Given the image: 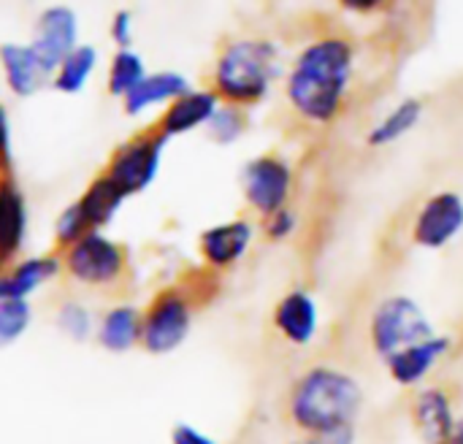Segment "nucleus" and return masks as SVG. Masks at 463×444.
Here are the masks:
<instances>
[{
  "label": "nucleus",
  "mask_w": 463,
  "mask_h": 444,
  "mask_svg": "<svg viewBox=\"0 0 463 444\" xmlns=\"http://www.w3.org/2000/svg\"><path fill=\"white\" fill-rule=\"evenodd\" d=\"M171 444H220L212 434L201 431L193 423H176L171 429Z\"/></svg>",
  "instance_id": "nucleus-31"
},
{
  "label": "nucleus",
  "mask_w": 463,
  "mask_h": 444,
  "mask_svg": "<svg viewBox=\"0 0 463 444\" xmlns=\"http://www.w3.org/2000/svg\"><path fill=\"white\" fill-rule=\"evenodd\" d=\"M165 136L157 130H146L141 136H133L130 141H125L109 160L106 165V176L128 195H138L144 190H149L160 174V163H163V149H165Z\"/></svg>",
  "instance_id": "nucleus-8"
},
{
  "label": "nucleus",
  "mask_w": 463,
  "mask_h": 444,
  "mask_svg": "<svg viewBox=\"0 0 463 444\" xmlns=\"http://www.w3.org/2000/svg\"><path fill=\"white\" fill-rule=\"evenodd\" d=\"M62 274L60 252H43L19 258L14 266L0 271V298L11 301H30L38 290L52 285Z\"/></svg>",
  "instance_id": "nucleus-15"
},
{
  "label": "nucleus",
  "mask_w": 463,
  "mask_h": 444,
  "mask_svg": "<svg viewBox=\"0 0 463 444\" xmlns=\"http://www.w3.org/2000/svg\"><path fill=\"white\" fill-rule=\"evenodd\" d=\"M420 119H423V103L415 98H407V100L396 103L380 122H374V128L366 133V144L374 149L391 146V144L402 141L407 133H412Z\"/></svg>",
  "instance_id": "nucleus-22"
},
{
  "label": "nucleus",
  "mask_w": 463,
  "mask_h": 444,
  "mask_svg": "<svg viewBox=\"0 0 463 444\" xmlns=\"http://www.w3.org/2000/svg\"><path fill=\"white\" fill-rule=\"evenodd\" d=\"M141 320L144 309L136 304H114L98 317L95 342L114 355H125L136 347H141Z\"/></svg>",
  "instance_id": "nucleus-18"
},
{
  "label": "nucleus",
  "mask_w": 463,
  "mask_h": 444,
  "mask_svg": "<svg viewBox=\"0 0 463 444\" xmlns=\"http://www.w3.org/2000/svg\"><path fill=\"white\" fill-rule=\"evenodd\" d=\"M0 62L5 71V81L11 87V92L27 98L33 92H38L46 79L52 76L43 62L38 60L33 43H3L0 46Z\"/></svg>",
  "instance_id": "nucleus-19"
},
{
  "label": "nucleus",
  "mask_w": 463,
  "mask_h": 444,
  "mask_svg": "<svg viewBox=\"0 0 463 444\" xmlns=\"http://www.w3.org/2000/svg\"><path fill=\"white\" fill-rule=\"evenodd\" d=\"M277 73H279V60L274 43L255 41V38L236 41L217 60L214 92L220 95V100L231 106L239 109L255 106L269 95Z\"/></svg>",
  "instance_id": "nucleus-3"
},
{
  "label": "nucleus",
  "mask_w": 463,
  "mask_h": 444,
  "mask_svg": "<svg viewBox=\"0 0 463 444\" xmlns=\"http://www.w3.org/2000/svg\"><path fill=\"white\" fill-rule=\"evenodd\" d=\"M125 201H128V195L106 174H98L87 184V190L76 198V203L84 212L92 231H103L106 225H111L114 217L119 214V209L125 206Z\"/></svg>",
  "instance_id": "nucleus-20"
},
{
  "label": "nucleus",
  "mask_w": 463,
  "mask_h": 444,
  "mask_svg": "<svg viewBox=\"0 0 463 444\" xmlns=\"http://www.w3.org/2000/svg\"><path fill=\"white\" fill-rule=\"evenodd\" d=\"M87 233H92L84 212L79 209V203H68L57 217H54V252H65L68 247H73L76 241H81Z\"/></svg>",
  "instance_id": "nucleus-27"
},
{
  "label": "nucleus",
  "mask_w": 463,
  "mask_h": 444,
  "mask_svg": "<svg viewBox=\"0 0 463 444\" xmlns=\"http://www.w3.org/2000/svg\"><path fill=\"white\" fill-rule=\"evenodd\" d=\"M0 176H14V144H11V122L8 111L0 103Z\"/></svg>",
  "instance_id": "nucleus-30"
},
{
  "label": "nucleus",
  "mask_w": 463,
  "mask_h": 444,
  "mask_svg": "<svg viewBox=\"0 0 463 444\" xmlns=\"http://www.w3.org/2000/svg\"><path fill=\"white\" fill-rule=\"evenodd\" d=\"M260 222H263V225H260V231H263V236H266L271 244L290 241V239L298 233V228H301V217H298V212H296L293 206L279 209V212L269 214V217H266V220H260Z\"/></svg>",
  "instance_id": "nucleus-29"
},
{
  "label": "nucleus",
  "mask_w": 463,
  "mask_h": 444,
  "mask_svg": "<svg viewBox=\"0 0 463 444\" xmlns=\"http://www.w3.org/2000/svg\"><path fill=\"white\" fill-rule=\"evenodd\" d=\"M323 326L320 301L307 288H290L271 312V328L277 339L288 347L304 350L317 342Z\"/></svg>",
  "instance_id": "nucleus-12"
},
{
  "label": "nucleus",
  "mask_w": 463,
  "mask_h": 444,
  "mask_svg": "<svg viewBox=\"0 0 463 444\" xmlns=\"http://www.w3.org/2000/svg\"><path fill=\"white\" fill-rule=\"evenodd\" d=\"M309 444H358V426H339L331 431H320L307 437Z\"/></svg>",
  "instance_id": "nucleus-32"
},
{
  "label": "nucleus",
  "mask_w": 463,
  "mask_h": 444,
  "mask_svg": "<svg viewBox=\"0 0 463 444\" xmlns=\"http://www.w3.org/2000/svg\"><path fill=\"white\" fill-rule=\"evenodd\" d=\"M30 236V209L14 176H0V271L22 258Z\"/></svg>",
  "instance_id": "nucleus-14"
},
{
  "label": "nucleus",
  "mask_w": 463,
  "mask_h": 444,
  "mask_svg": "<svg viewBox=\"0 0 463 444\" xmlns=\"http://www.w3.org/2000/svg\"><path fill=\"white\" fill-rule=\"evenodd\" d=\"M195 290L187 285H168L157 290L144 307L141 320V350L149 355L176 353L193 331L195 323Z\"/></svg>",
  "instance_id": "nucleus-6"
},
{
  "label": "nucleus",
  "mask_w": 463,
  "mask_h": 444,
  "mask_svg": "<svg viewBox=\"0 0 463 444\" xmlns=\"http://www.w3.org/2000/svg\"><path fill=\"white\" fill-rule=\"evenodd\" d=\"M62 274L95 293H119L130 279V255L122 241L103 231L87 233L81 241L60 252Z\"/></svg>",
  "instance_id": "nucleus-4"
},
{
  "label": "nucleus",
  "mask_w": 463,
  "mask_h": 444,
  "mask_svg": "<svg viewBox=\"0 0 463 444\" xmlns=\"http://www.w3.org/2000/svg\"><path fill=\"white\" fill-rule=\"evenodd\" d=\"M130 22H133L130 11H117L114 24H111V35L122 49H128V43H130Z\"/></svg>",
  "instance_id": "nucleus-33"
},
{
  "label": "nucleus",
  "mask_w": 463,
  "mask_h": 444,
  "mask_svg": "<svg viewBox=\"0 0 463 444\" xmlns=\"http://www.w3.org/2000/svg\"><path fill=\"white\" fill-rule=\"evenodd\" d=\"M293 193H296V171L279 155H258L241 171L244 203L260 220H266L279 209H288Z\"/></svg>",
  "instance_id": "nucleus-7"
},
{
  "label": "nucleus",
  "mask_w": 463,
  "mask_h": 444,
  "mask_svg": "<svg viewBox=\"0 0 463 444\" xmlns=\"http://www.w3.org/2000/svg\"><path fill=\"white\" fill-rule=\"evenodd\" d=\"M217 109H220L217 92L187 90L184 95L171 100V106L165 109V114L157 122V133H163L165 138H174V136H184L198 128H206Z\"/></svg>",
  "instance_id": "nucleus-17"
},
{
  "label": "nucleus",
  "mask_w": 463,
  "mask_h": 444,
  "mask_svg": "<svg viewBox=\"0 0 463 444\" xmlns=\"http://www.w3.org/2000/svg\"><path fill=\"white\" fill-rule=\"evenodd\" d=\"M434 334H439V331H437L434 320L429 317L426 307L407 293L383 296L372 307L369 320H366V342L380 361H385L393 353H399L410 345H418Z\"/></svg>",
  "instance_id": "nucleus-5"
},
{
  "label": "nucleus",
  "mask_w": 463,
  "mask_h": 444,
  "mask_svg": "<svg viewBox=\"0 0 463 444\" xmlns=\"http://www.w3.org/2000/svg\"><path fill=\"white\" fill-rule=\"evenodd\" d=\"M458 404L448 385L429 383L412 391L410 399V423L420 444H450L458 426Z\"/></svg>",
  "instance_id": "nucleus-10"
},
{
  "label": "nucleus",
  "mask_w": 463,
  "mask_h": 444,
  "mask_svg": "<svg viewBox=\"0 0 463 444\" xmlns=\"http://www.w3.org/2000/svg\"><path fill=\"white\" fill-rule=\"evenodd\" d=\"M353 76V46L345 38H323L307 46L288 79V100L309 125L339 119Z\"/></svg>",
  "instance_id": "nucleus-2"
},
{
  "label": "nucleus",
  "mask_w": 463,
  "mask_h": 444,
  "mask_svg": "<svg viewBox=\"0 0 463 444\" xmlns=\"http://www.w3.org/2000/svg\"><path fill=\"white\" fill-rule=\"evenodd\" d=\"M95 62H98V52H95L92 46H76V49L60 62V68H57V73H54V87H57L60 92H68V95L84 90L87 79H90L92 71H95Z\"/></svg>",
  "instance_id": "nucleus-24"
},
{
  "label": "nucleus",
  "mask_w": 463,
  "mask_h": 444,
  "mask_svg": "<svg viewBox=\"0 0 463 444\" xmlns=\"http://www.w3.org/2000/svg\"><path fill=\"white\" fill-rule=\"evenodd\" d=\"M339 3L350 11H374V8L385 5L388 0H339Z\"/></svg>",
  "instance_id": "nucleus-34"
},
{
  "label": "nucleus",
  "mask_w": 463,
  "mask_h": 444,
  "mask_svg": "<svg viewBox=\"0 0 463 444\" xmlns=\"http://www.w3.org/2000/svg\"><path fill=\"white\" fill-rule=\"evenodd\" d=\"M450 444H463V415L458 418V426H456V431H453V439Z\"/></svg>",
  "instance_id": "nucleus-35"
},
{
  "label": "nucleus",
  "mask_w": 463,
  "mask_h": 444,
  "mask_svg": "<svg viewBox=\"0 0 463 444\" xmlns=\"http://www.w3.org/2000/svg\"><path fill=\"white\" fill-rule=\"evenodd\" d=\"M206 130H209L212 141L228 146V144H236V141L244 136V130H247V117H244V111H241L239 106L225 103V106H220V109L214 111V117L209 119Z\"/></svg>",
  "instance_id": "nucleus-28"
},
{
  "label": "nucleus",
  "mask_w": 463,
  "mask_h": 444,
  "mask_svg": "<svg viewBox=\"0 0 463 444\" xmlns=\"http://www.w3.org/2000/svg\"><path fill=\"white\" fill-rule=\"evenodd\" d=\"M187 90H190V84H187V79L182 73H174V71L149 73L125 95V111L130 117H138L141 111H146V109H152L157 103L176 100Z\"/></svg>",
  "instance_id": "nucleus-21"
},
{
  "label": "nucleus",
  "mask_w": 463,
  "mask_h": 444,
  "mask_svg": "<svg viewBox=\"0 0 463 444\" xmlns=\"http://www.w3.org/2000/svg\"><path fill=\"white\" fill-rule=\"evenodd\" d=\"M366 407L361 377L339 364H312L290 385L285 418L301 434L312 437L339 426H358Z\"/></svg>",
  "instance_id": "nucleus-1"
},
{
  "label": "nucleus",
  "mask_w": 463,
  "mask_h": 444,
  "mask_svg": "<svg viewBox=\"0 0 463 444\" xmlns=\"http://www.w3.org/2000/svg\"><path fill=\"white\" fill-rule=\"evenodd\" d=\"M54 326L57 331L76 342V345H84L90 339H95V328H98V317L92 315V309L79 301V298H62L54 309Z\"/></svg>",
  "instance_id": "nucleus-23"
},
{
  "label": "nucleus",
  "mask_w": 463,
  "mask_h": 444,
  "mask_svg": "<svg viewBox=\"0 0 463 444\" xmlns=\"http://www.w3.org/2000/svg\"><path fill=\"white\" fill-rule=\"evenodd\" d=\"M144 62L136 52L130 49H119L114 62H111V73H109V90L117 98H125L141 79H144Z\"/></svg>",
  "instance_id": "nucleus-26"
},
{
  "label": "nucleus",
  "mask_w": 463,
  "mask_h": 444,
  "mask_svg": "<svg viewBox=\"0 0 463 444\" xmlns=\"http://www.w3.org/2000/svg\"><path fill=\"white\" fill-rule=\"evenodd\" d=\"M463 233V195L439 190L429 195L410 220V241L418 250L439 252Z\"/></svg>",
  "instance_id": "nucleus-9"
},
{
  "label": "nucleus",
  "mask_w": 463,
  "mask_h": 444,
  "mask_svg": "<svg viewBox=\"0 0 463 444\" xmlns=\"http://www.w3.org/2000/svg\"><path fill=\"white\" fill-rule=\"evenodd\" d=\"M288 444H309V439H307V437H301V434H298V437H296V439H290V442Z\"/></svg>",
  "instance_id": "nucleus-36"
},
{
  "label": "nucleus",
  "mask_w": 463,
  "mask_h": 444,
  "mask_svg": "<svg viewBox=\"0 0 463 444\" xmlns=\"http://www.w3.org/2000/svg\"><path fill=\"white\" fill-rule=\"evenodd\" d=\"M258 236V225L252 217L239 214L222 222L209 225L206 231H201L198 236V255L203 260V266L214 274L231 271L236 269L252 250Z\"/></svg>",
  "instance_id": "nucleus-11"
},
{
  "label": "nucleus",
  "mask_w": 463,
  "mask_h": 444,
  "mask_svg": "<svg viewBox=\"0 0 463 444\" xmlns=\"http://www.w3.org/2000/svg\"><path fill=\"white\" fill-rule=\"evenodd\" d=\"M450 350H453V339L445 334H434L418 345H410V347L393 353L391 358L383 361V366L396 388L418 391V388L429 385L431 374L445 364Z\"/></svg>",
  "instance_id": "nucleus-13"
},
{
  "label": "nucleus",
  "mask_w": 463,
  "mask_h": 444,
  "mask_svg": "<svg viewBox=\"0 0 463 444\" xmlns=\"http://www.w3.org/2000/svg\"><path fill=\"white\" fill-rule=\"evenodd\" d=\"M33 326V304L0 298V350L16 345Z\"/></svg>",
  "instance_id": "nucleus-25"
},
{
  "label": "nucleus",
  "mask_w": 463,
  "mask_h": 444,
  "mask_svg": "<svg viewBox=\"0 0 463 444\" xmlns=\"http://www.w3.org/2000/svg\"><path fill=\"white\" fill-rule=\"evenodd\" d=\"M33 49L49 73H57L60 62L76 49V14L68 5H52L41 14Z\"/></svg>",
  "instance_id": "nucleus-16"
}]
</instances>
